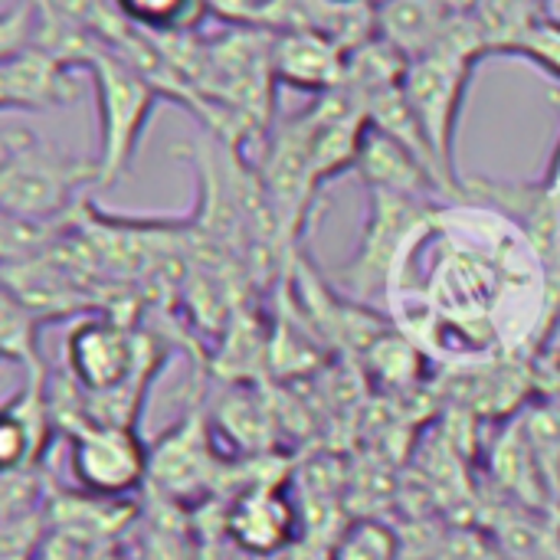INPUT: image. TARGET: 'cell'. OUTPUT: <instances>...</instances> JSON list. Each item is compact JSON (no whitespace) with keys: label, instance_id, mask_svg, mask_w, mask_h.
<instances>
[{"label":"cell","instance_id":"obj_5","mask_svg":"<svg viewBox=\"0 0 560 560\" xmlns=\"http://www.w3.org/2000/svg\"><path fill=\"white\" fill-rule=\"evenodd\" d=\"M472 52L459 49V46H436L417 59L407 62V75H404V95L407 105L413 108L446 180L453 184V190L466 200V187L456 177V161H453V141H456V121L472 82V69H476Z\"/></svg>","mask_w":560,"mask_h":560},{"label":"cell","instance_id":"obj_8","mask_svg":"<svg viewBox=\"0 0 560 560\" xmlns=\"http://www.w3.org/2000/svg\"><path fill=\"white\" fill-rule=\"evenodd\" d=\"M345 69L348 49L322 30H285L272 36L276 82L325 95L345 85Z\"/></svg>","mask_w":560,"mask_h":560},{"label":"cell","instance_id":"obj_17","mask_svg":"<svg viewBox=\"0 0 560 560\" xmlns=\"http://www.w3.org/2000/svg\"><path fill=\"white\" fill-rule=\"evenodd\" d=\"M325 3H331V7H361L368 0H325Z\"/></svg>","mask_w":560,"mask_h":560},{"label":"cell","instance_id":"obj_16","mask_svg":"<svg viewBox=\"0 0 560 560\" xmlns=\"http://www.w3.org/2000/svg\"><path fill=\"white\" fill-rule=\"evenodd\" d=\"M433 560H505V551H502V545L492 541L486 532L463 528V532L446 535V538L436 545Z\"/></svg>","mask_w":560,"mask_h":560},{"label":"cell","instance_id":"obj_11","mask_svg":"<svg viewBox=\"0 0 560 560\" xmlns=\"http://www.w3.org/2000/svg\"><path fill=\"white\" fill-rule=\"evenodd\" d=\"M368 187L377 190H394V194H407V197H420V200H433L436 194H446L440 177L397 138L384 135L381 128H368L358 167Z\"/></svg>","mask_w":560,"mask_h":560},{"label":"cell","instance_id":"obj_15","mask_svg":"<svg viewBox=\"0 0 560 560\" xmlns=\"http://www.w3.org/2000/svg\"><path fill=\"white\" fill-rule=\"evenodd\" d=\"M509 56H525L548 75L560 79V20L535 13L502 49Z\"/></svg>","mask_w":560,"mask_h":560},{"label":"cell","instance_id":"obj_3","mask_svg":"<svg viewBox=\"0 0 560 560\" xmlns=\"http://www.w3.org/2000/svg\"><path fill=\"white\" fill-rule=\"evenodd\" d=\"M433 203L394 190L368 187V220L351 262L341 269V282L354 299L387 295L407 253L433 220Z\"/></svg>","mask_w":560,"mask_h":560},{"label":"cell","instance_id":"obj_12","mask_svg":"<svg viewBox=\"0 0 560 560\" xmlns=\"http://www.w3.org/2000/svg\"><path fill=\"white\" fill-rule=\"evenodd\" d=\"M456 20V7L450 0H377L374 26L377 36L400 49L407 59H417L436 46H443L450 26Z\"/></svg>","mask_w":560,"mask_h":560},{"label":"cell","instance_id":"obj_7","mask_svg":"<svg viewBox=\"0 0 560 560\" xmlns=\"http://www.w3.org/2000/svg\"><path fill=\"white\" fill-rule=\"evenodd\" d=\"M72 66L43 46H23L0 56V105L3 112H46L75 98Z\"/></svg>","mask_w":560,"mask_h":560},{"label":"cell","instance_id":"obj_14","mask_svg":"<svg viewBox=\"0 0 560 560\" xmlns=\"http://www.w3.org/2000/svg\"><path fill=\"white\" fill-rule=\"evenodd\" d=\"M400 535L381 518L351 522L331 545V560H400Z\"/></svg>","mask_w":560,"mask_h":560},{"label":"cell","instance_id":"obj_6","mask_svg":"<svg viewBox=\"0 0 560 560\" xmlns=\"http://www.w3.org/2000/svg\"><path fill=\"white\" fill-rule=\"evenodd\" d=\"M69 466L79 489L98 499H125L135 492L148 469L151 456L135 433V427L115 423H82L69 443Z\"/></svg>","mask_w":560,"mask_h":560},{"label":"cell","instance_id":"obj_2","mask_svg":"<svg viewBox=\"0 0 560 560\" xmlns=\"http://www.w3.org/2000/svg\"><path fill=\"white\" fill-rule=\"evenodd\" d=\"M85 69L92 72L98 98V187H108L131 167L144 125L164 92L108 43L89 59Z\"/></svg>","mask_w":560,"mask_h":560},{"label":"cell","instance_id":"obj_13","mask_svg":"<svg viewBox=\"0 0 560 560\" xmlns=\"http://www.w3.org/2000/svg\"><path fill=\"white\" fill-rule=\"evenodd\" d=\"M118 13L144 33H187L210 13L207 0H112Z\"/></svg>","mask_w":560,"mask_h":560},{"label":"cell","instance_id":"obj_9","mask_svg":"<svg viewBox=\"0 0 560 560\" xmlns=\"http://www.w3.org/2000/svg\"><path fill=\"white\" fill-rule=\"evenodd\" d=\"M52 427V400L43 394V368L30 371V384L3 407L0 420V466L3 472L33 469L43 456Z\"/></svg>","mask_w":560,"mask_h":560},{"label":"cell","instance_id":"obj_1","mask_svg":"<svg viewBox=\"0 0 560 560\" xmlns=\"http://www.w3.org/2000/svg\"><path fill=\"white\" fill-rule=\"evenodd\" d=\"M98 187V167L62 154L30 128L7 125L0 138V207L13 217L62 220L79 207V194Z\"/></svg>","mask_w":560,"mask_h":560},{"label":"cell","instance_id":"obj_10","mask_svg":"<svg viewBox=\"0 0 560 560\" xmlns=\"http://www.w3.org/2000/svg\"><path fill=\"white\" fill-rule=\"evenodd\" d=\"M295 532V505L276 486L246 489L230 512V535L249 555H276L292 541Z\"/></svg>","mask_w":560,"mask_h":560},{"label":"cell","instance_id":"obj_4","mask_svg":"<svg viewBox=\"0 0 560 560\" xmlns=\"http://www.w3.org/2000/svg\"><path fill=\"white\" fill-rule=\"evenodd\" d=\"M148 345L131 335L128 325L112 318H85L66 338V368L75 381L85 404H98L89 413V423L112 400L135 404L144 390V374L151 371L144 361Z\"/></svg>","mask_w":560,"mask_h":560}]
</instances>
